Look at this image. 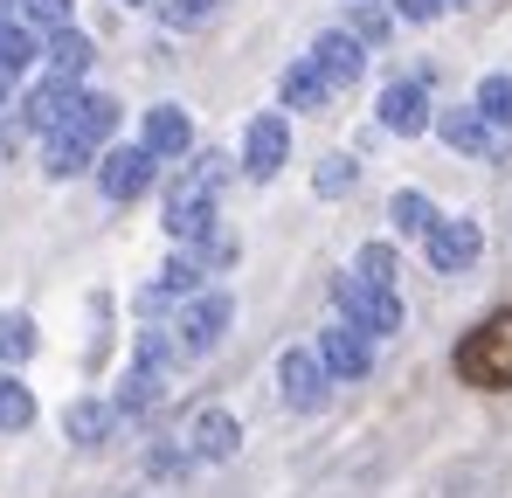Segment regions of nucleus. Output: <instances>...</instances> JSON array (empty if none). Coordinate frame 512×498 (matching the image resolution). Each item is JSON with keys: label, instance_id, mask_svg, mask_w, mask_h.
Segmentation results:
<instances>
[{"label": "nucleus", "instance_id": "1", "mask_svg": "<svg viewBox=\"0 0 512 498\" xmlns=\"http://www.w3.org/2000/svg\"><path fill=\"white\" fill-rule=\"evenodd\" d=\"M450 367H457V381H464V388L506 395V388H512V305H506V312H492L485 326L464 332V346L450 353Z\"/></svg>", "mask_w": 512, "mask_h": 498}, {"label": "nucleus", "instance_id": "2", "mask_svg": "<svg viewBox=\"0 0 512 498\" xmlns=\"http://www.w3.org/2000/svg\"><path fill=\"white\" fill-rule=\"evenodd\" d=\"M340 326L367 332V339H388V332H402V298H395V284H367V277H340Z\"/></svg>", "mask_w": 512, "mask_h": 498}, {"label": "nucleus", "instance_id": "3", "mask_svg": "<svg viewBox=\"0 0 512 498\" xmlns=\"http://www.w3.org/2000/svg\"><path fill=\"white\" fill-rule=\"evenodd\" d=\"M229 319H236L229 291H194V298L180 305V326H173L180 353H208V346H215V339L229 332Z\"/></svg>", "mask_w": 512, "mask_h": 498}, {"label": "nucleus", "instance_id": "4", "mask_svg": "<svg viewBox=\"0 0 512 498\" xmlns=\"http://www.w3.org/2000/svg\"><path fill=\"white\" fill-rule=\"evenodd\" d=\"M153 173H160V160H153L146 146H111V153L97 160V187H104L111 201H139V194L153 187Z\"/></svg>", "mask_w": 512, "mask_h": 498}, {"label": "nucleus", "instance_id": "5", "mask_svg": "<svg viewBox=\"0 0 512 498\" xmlns=\"http://www.w3.org/2000/svg\"><path fill=\"white\" fill-rule=\"evenodd\" d=\"M284 160H291V125L277 111L250 118V132H243V173L250 180H270V173H284Z\"/></svg>", "mask_w": 512, "mask_h": 498}, {"label": "nucleus", "instance_id": "6", "mask_svg": "<svg viewBox=\"0 0 512 498\" xmlns=\"http://www.w3.org/2000/svg\"><path fill=\"white\" fill-rule=\"evenodd\" d=\"M77 97H84V90H77L70 77H42L35 90H28V97H21V125L49 139V132H63V125H70V111H77Z\"/></svg>", "mask_w": 512, "mask_h": 498}, {"label": "nucleus", "instance_id": "7", "mask_svg": "<svg viewBox=\"0 0 512 498\" xmlns=\"http://www.w3.org/2000/svg\"><path fill=\"white\" fill-rule=\"evenodd\" d=\"M326 381H333V374H326V360H319V353H305V346H291V353L277 360V388H284V402H291V409H319V402H326Z\"/></svg>", "mask_w": 512, "mask_h": 498}, {"label": "nucleus", "instance_id": "8", "mask_svg": "<svg viewBox=\"0 0 512 498\" xmlns=\"http://www.w3.org/2000/svg\"><path fill=\"white\" fill-rule=\"evenodd\" d=\"M381 125H388L395 139H416V132L436 125V111H429V97H423L416 77H395L388 90H381Z\"/></svg>", "mask_w": 512, "mask_h": 498}, {"label": "nucleus", "instance_id": "9", "mask_svg": "<svg viewBox=\"0 0 512 498\" xmlns=\"http://www.w3.org/2000/svg\"><path fill=\"white\" fill-rule=\"evenodd\" d=\"M423 249H429V263H436L443 277H457V270H471V263H478L485 236H478V222H464V215H457V222H436V229L423 236Z\"/></svg>", "mask_w": 512, "mask_h": 498}, {"label": "nucleus", "instance_id": "10", "mask_svg": "<svg viewBox=\"0 0 512 498\" xmlns=\"http://www.w3.org/2000/svg\"><path fill=\"white\" fill-rule=\"evenodd\" d=\"M139 146H146L153 160H180V153L194 146V118H187L180 104H153V111H146V132H139Z\"/></svg>", "mask_w": 512, "mask_h": 498}, {"label": "nucleus", "instance_id": "11", "mask_svg": "<svg viewBox=\"0 0 512 498\" xmlns=\"http://www.w3.org/2000/svg\"><path fill=\"white\" fill-rule=\"evenodd\" d=\"M319 360H326V374H333V381H367V367H374V353H367V332L333 326L326 339H319Z\"/></svg>", "mask_w": 512, "mask_h": 498}, {"label": "nucleus", "instance_id": "12", "mask_svg": "<svg viewBox=\"0 0 512 498\" xmlns=\"http://www.w3.org/2000/svg\"><path fill=\"white\" fill-rule=\"evenodd\" d=\"M187 443H194V457H201V464H222V457H236L243 422H236L229 409H201V415H194V429H187Z\"/></svg>", "mask_w": 512, "mask_h": 498}, {"label": "nucleus", "instance_id": "13", "mask_svg": "<svg viewBox=\"0 0 512 498\" xmlns=\"http://www.w3.org/2000/svg\"><path fill=\"white\" fill-rule=\"evenodd\" d=\"M312 63H319V77L333 83V90H346V83H360V70H367V49H360V35H319V49H312Z\"/></svg>", "mask_w": 512, "mask_h": 498}, {"label": "nucleus", "instance_id": "14", "mask_svg": "<svg viewBox=\"0 0 512 498\" xmlns=\"http://www.w3.org/2000/svg\"><path fill=\"white\" fill-rule=\"evenodd\" d=\"M436 139L450 153H492V118L471 104V111H436Z\"/></svg>", "mask_w": 512, "mask_h": 498}, {"label": "nucleus", "instance_id": "15", "mask_svg": "<svg viewBox=\"0 0 512 498\" xmlns=\"http://www.w3.org/2000/svg\"><path fill=\"white\" fill-rule=\"evenodd\" d=\"M63 132H70V139H84L90 153H97V146H104V139H111V132H118V104H111V97H104V90H84V97H77V111H70V125H63Z\"/></svg>", "mask_w": 512, "mask_h": 498}, {"label": "nucleus", "instance_id": "16", "mask_svg": "<svg viewBox=\"0 0 512 498\" xmlns=\"http://www.w3.org/2000/svg\"><path fill=\"white\" fill-rule=\"evenodd\" d=\"M277 97H284V111H319V104L333 97V83L319 77V63H312V56H298V63L277 77Z\"/></svg>", "mask_w": 512, "mask_h": 498}, {"label": "nucleus", "instance_id": "17", "mask_svg": "<svg viewBox=\"0 0 512 498\" xmlns=\"http://www.w3.org/2000/svg\"><path fill=\"white\" fill-rule=\"evenodd\" d=\"M42 56H49V77H84L90 63H97V49H90V35H77V28H56L49 42H42Z\"/></svg>", "mask_w": 512, "mask_h": 498}, {"label": "nucleus", "instance_id": "18", "mask_svg": "<svg viewBox=\"0 0 512 498\" xmlns=\"http://www.w3.org/2000/svg\"><path fill=\"white\" fill-rule=\"evenodd\" d=\"M111 422H118L111 402H70V409H63V436H70V443H84V450H97V443L111 436Z\"/></svg>", "mask_w": 512, "mask_h": 498}, {"label": "nucleus", "instance_id": "19", "mask_svg": "<svg viewBox=\"0 0 512 498\" xmlns=\"http://www.w3.org/2000/svg\"><path fill=\"white\" fill-rule=\"evenodd\" d=\"M388 222H395V236H429L443 215H436V201L429 194H416V187H402L395 201H388Z\"/></svg>", "mask_w": 512, "mask_h": 498}, {"label": "nucleus", "instance_id": "20", "mask_svg": "<svg viewBox=\"0 0 512 498\" xmlns=\"http://www.w3.org/2000/svg\"><path fill=\"white\" fill-rule=\"evenodd\" d=\"M160 381H167L160 367L132 360V374H125V388H118V402H111V409H118V415H146L153 402H160Z\"/></svg>", "mask_w": 512, "mask_h": 498}, {"label": "nucleus", "instance_id": "21", "mask_svg": "<svg viewBox=\"0 0 512 498\" xmlns=\"http://www.w3.org/2000/svg\"><path fill=\"white\" fill-rule=\"evenodd\" d=\"M35 56H42L35 28H28V21H0V77H21Z\"/></svg>", "mask_w": 512, "mask_h": 498}, {"label": "nucleus", "instance_id": "22", "mask_svg": "<svg viewBox=\"0 0 512 498\" xmlns=\"http://www.w3.org/2000/svg\"><path fill=\"white\" fill-rule=\"evenodd\" d=\"M28 422H35V395H28L14 374H0V429L14 436V429H28Z\"/></svg>", "mask_w": 512, "mask_h": 498}, {"label": "nucleus", "instance_id": "23", "mask_svg": "<svg viewBox=\"0 0 512 498\" xmlns=\"http://www.w3.org/2000/svg\"><path fill=\"white\" fill-rule=\"evenodd\" d=\"M84 166H90V146H84V139L49 132V173H56V180H70V173H84Z\"/></svg>", "mask_w": 512, "mask_h": 498}, {"label": "nucleus", "instance_id": "24", "mask_svg": "<svg viewBox=\"0 0 512 498\" xmlns=\"http://www.w3.org/2000/svg\"><path fill=\"white\" fill-rule=\"evenodd\" d=\"M28 353H35V319L0 312V360H28Z\"/></svg>", "mask_w": 512, "mask_h": 498}, {"label": "nucleus", "instance_id": "25", "mask_svg": "<svg viewBox=\"0 0 512 498\" xmlns=\"http://www.w3.org/2000/svg\"><path fill=\"white\" fill-rule=\"evenodd\" d=\"M353 277H367V284H395V249L367 243L360 256H353Z\"/></svg>", "mask_w": 512, "mask_h": 498}, {"label": "nucleus", "instance_id": "26", "mask_svg": "<svg viewBox=\"0 0 512 498\" xmlns=\"http://www.w3.org/2000/svg\"><path fill=\"white\" fill-rule=\"evenodd\" d=\"M160 14H167L173 28H208L222 14V0H160Z\"/></svg>", "mask_w": 512, "mask_h": 498}, {"label": "nucleus", "instance_id": "27", "mask_svg": "<svg viewBox=\"0 0 512 498\" xmlns=\"http://www.w3.org/2000/svg\"><path fill=\"white\" fill-rule=\"evenodd\" d=\"M478 111H485L492 125H512V77H485L478 83Z\"/></svg>", "mask_w": 512, "mask_h": 498}, {"label": "nucleus", "instance_id": "28", "mask_svg": "<svg viewBox=\"0 0 512 498\" xmlns=\"http://www.w3.org/2000/svg\"><path fill=\"white\" fill-rule=\"evenodd\" d=\"M312 187L333 201V194H353V160L346 153H333V160H319V173H312Z\"/></svg>", "mask_w": 512, "mask_h": 498}, {"label": "nucleus", "instance_id": "29", "mask_svg": "<svg viewBox=\"0 0 512 498\" xmlns=\"http://www.w3.org/2000/svg\"><path fill=\"white\" fill-rule=\"evenodd\" d=\"M21 14H28V28H42V35L70 28V0H21Z\"/></svg>", "mask_w": 512, "mask_h": 498}, {"label": "nucleus", "instance_id": "30", "mask_svg": "<svg viewBox=\"0 0 512 498\" xmlns=\"http://www.w3.org/2000/svg\"><path fill=\"white\" fill-rule=\"evenodd\" d=\"M353 35H360V42H381V35H388V14H381V7H360V14H353Z\"/></svg>", "mask_w": 512, "mask_h": 498}, {"label": "nucleus", "instance_id": "31", "mask_svg": "<svg viewBox=\"0 0 512 498\" xmlns=\"http://www.w3.org/2000/svg\"><path fill=\"white\" fill-rule=\"evenodd\" d=\"M443 7H450V0H395V14H402V21H436Z\"/></svg>", "mask_w": 512, "mask_h": 498}, {"label": "nucleus", "instance_id": "32", "mask_svg": "<svg viewBox=\"0 0 512 498\" xmlns=\"http://www.w3.org/2000/svg\"><path fill=\"white\" fill-rule=\"evenodd\" d=\"M7 83H14V77H0V104H7Z\"/></svg>", "mask_w": 512, "mask_h": 498}, {"label": "nucleus", "instance_id": "33", "mask_svg": "<svg viewBox=\"0 0 512 498\" xmlns=\"http://www.w3.org/2000/svg\"><path fill=\"white\" fill-rule=\"evenodd\" d=\"M132 7H146V0H132Z\"/></svg>", "mask_w": 512, "mask_h": 498}]
</instances>
